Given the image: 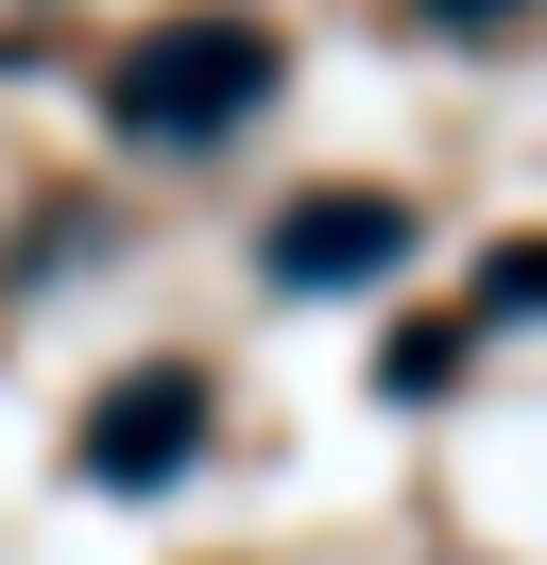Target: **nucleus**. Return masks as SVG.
Wrapping results in <instances>:
<instances>
[{"label": "nucleus", "mask_w": 547, "mask_h": 565, "mask_svg": "<svg viewBox=\"0 0 547 565\" xmlns=\"http://www.w3.org/2000/svg\"><path fill=\"white\" fill-rule=\"evenodd\" d=\"M257 104H274V35L239 18V0H205V18H154V35L120 52V86H103V120H120V138H154V154L239 138Z\"/></svg>", "instance_id": "obj_1"}, {"label": "nucleus", "mask_w": 547, "mask_h": 565, "mask_svg": "<svg viewBox=\"0 0 547 565\" xmlns=\"http://www.w3.org/2000/svg\"><path fill=\"white\" fill-rule=\"evenodd\" d=\"M257 275L274 291H376V275H410V206L394 189H291L257 223Z\"/></svg>", "instance_id": "obj_2"}, {"label": "nucleus", "mask_w": 547, "mask_h": 565, "mask_svg": "<svg viewBox=\"0 0 547 565\" xmlns=\"http://www.w3.org/2000/svg\"><path fill=\"white\" fill-rule=\"evenodd\" d=\"M189 446H205V377H189V360H154V377H120V394L86 412V446H68V462H86L103 497H154Z\"/></svg>", "instance_id": "obj_3"}, {"label": "nucleus", "mask_w": 547, "mask_h": 565, "mask_svg": "<svg viewBox=\"0 0 547 565\" xmlns=\"http://www.w3.org/2000/svg\"><path fill=\"white\" fill-rule=\"evenodd\" d=\"M530 291H547V257H530V241L479 257V326H530Z\"/></svg>", "instance_id": "obj_4"}, {"label": "nucleus", "mask_w": 547, "mask_h": 565, "mask_svg": "<svg viewBox=\"0 0 547 565\" xmlns=\"http://www.w3.org/2000/svg\"><path fill=\"white\" fill-rule=\"evenodd\" d=\"M376 377H394V394H444V377H462V326H410V343L376 360Z\"/></svg>", "instance_id": "obj_5"}, {"label": "nucleus", "mask_w": 547, "mask_h": 565, "mask_svg": "<svg viewBox=\"0 0 547 565\" xmlns=\"http://www.w3.org/2000/svg\"><path fill=\"white\" fill-rule=\"evenodd\" d=\"M410 18H428V35H513L530 0H410Z\"/></svg>", "instance_id": "obj_6"}]
</instances>
